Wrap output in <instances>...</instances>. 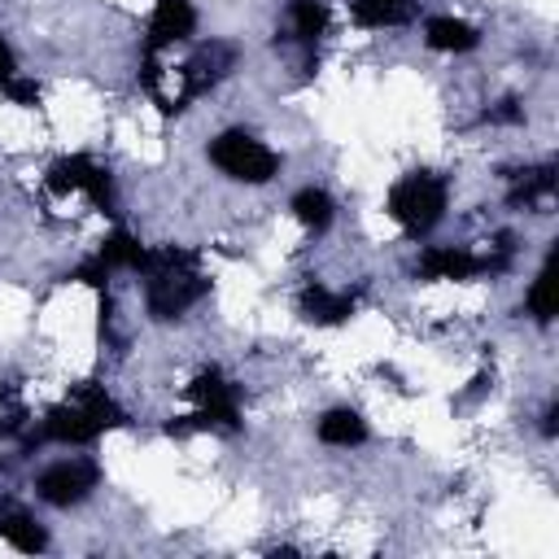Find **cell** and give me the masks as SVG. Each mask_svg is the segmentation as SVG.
Here are the masks:
<instances>
[{"label": "cell", "mask_w": 559, "mask_h": 559, "mask_svg": "<svg viewBox=\"0 0 559 559\" xmlns=\"http://www.w3.org/2000/svg\"><path fill=\"white\" fill-rule=\"evenodd\" d=\"M0 92H4L13 105H22V109H35V105H39V83H35V79H26V74H13Z\"/></svg>", "instance_id": "obj_21"}, {"label": "cell", "mask_w": 559, "mask_h": 559, "mask_svg": "<svg viewBox=\"0 0 559 559\" xmlns=\"http://www.w3.org/2000/svg\"><path fill=\"white\" fill-rule=\"evenodd\" d=\"M528 310L537 323H550L555 319V275H550V262L537 271L533 288H528Z\"/></svg>", "instance_id": "obj_20"}, {"label": "cell", "mask_w": 559, "mask_h": 559, "mask_svg": "<svg viewBox=\"0 0 559 559\" xmlns=\"http://www.w3.org/2000/svg\"><path fill=\"white\" fill-rule=\"evenodd\" d=\"M297 310L306 323H319V328H332V323H345L354 314V293H332L328 284L310 280L301 293H297Z\"/></svg>", "instance_id": "obj_10"}, {"label": "cell", "mask_w": 559, "mask_h": 559, "mask_svg": "<svg viewBox=\"0 0 559 559\" xmlns=\"http://www.w3.org/2000/svg\"><path fill=\"white\" fill-rule=\"evenodd\" d=\"M328 0H293L288 4V35L297 39V44H319L323 35H328Z\"/></svg>", "instance_id": "obj_15"}, {"label": "cell", "mask_w": 559, "mask_h": 559, "mask_svg": "<svg viewBox=\"0 0 559 559\" xmlns=\"http://www.w3.org/2000/svg\"><path fill=\"white\" fill-rule=\"evenodd\" d=\"M13 74H17V61H13V48H9V44H4V35H0V87H4V83H9Z\"/></svg>", "instance_id": "obj_23"}, {"label": "cell", "mask_w": 559, "mask_h": 559, "mask_svg": "<svg viewBox=\"0 0 559 559\" xmlns=\"http://www.w3.org/2000/svg\"><path fill=\"white\" fill-rule=\"evenodd\" d=\"M288 210H293V218H297L306 231H328L332 218H336V201H332L323 188H301V192H293Z\"/></svg>", "instance_id": "obj_16"}, {"label": "cell", "mask_w": 559, "mask_h": 559, "mask_svg": "<svg viewBox=\"0 0 559 559\" xmlns=\"http://www.w3.org/2000/svg\"><path fill=\"white\" fill-rule=\"evenodd\" d=\"M419 13V0H349V17L362 31H384V26H406Z\"/></svg>", "instance_id": "obj_11"}, {"label": "cell", "mask_w": 559, "mask_h": 559, "mask_svg": "<svg viewBox=\"0 0 559 559\" xmlns=\"http://www.w3.org/2000/svg\"><path fill=\"white\" fill-rule=\"evenodd\" d=\"M424 44L437 52H472L480 44V31L463 17H428L424 22Z\"/></svg>", "instance_id": "obj_12"}, {"label": "cell", "mask_w": 559, "mask_h": 559, "mask_svg": "<svg viewBox=\"0 0 559 559\" xmlns=\"http://www.w3.org/2000/svg\"><path fill=\"white\" fill-rule=\"evenodd\" d=\"M485 271V253H472V249H454V245H432L419 253L415 262V275L419 280H472Z\"/></svg>", "instance_id": "obj_9"}, {"label": "cell", "mask_w": 559, "mask_h": 559, "mask_svg": "<svg viewBox=\"0 0 559 559\" xmlns=\"http://www.w3.org/2000/svg\"><path fill=\"white\" fill-rule=\"evenodd\" d=\"M485 118H489V122H520V118H524V109H520L515 100H498V105H493Z\"/></svg>", "instance_id": "obj_22"}, {"label": "cell", "mask_w": 559, "mask_h": 559, "mask_svg": "<svg viewBox=\"0 0 559 559\" xmlns=\"http://www.w3.org/2000/svg\"><path fill=\"white\" fill-rule=\"evenodd\" d=\"M144 306L157 323L166 319H179L188 306H197L205 293H210V275L201 271V258L192 249H148L144 266Z\"/></svg>", "instance_id": "obj_1"}, {"label": "cell", "mask_w": 559, "mask_h": 559, "mask_svg": "<svg viewBox=\"0 0 559 559\" xmlns=\"http://www.w3.org/2000/svg\"><path fill=\"white\" fill-rule=\"evenodd\" d=\"M100 432H105V428L96 424V415H92V411H87L79 397H66V402L48 406V415H44V424H39L35 441H57V445H92Z\"/></svg>", "instance_id": "obj_7"}, {"label": "cell", "mask_w": 559, "mask_h": 559, "mask_svg": "<svg viewBox=\"0 0 559 559\" xmlns=\"http://www.w3.org/2000/svg\"><path fill=\"white\" fill-rule=\"evenodd\" d=\"M70 397H79V402H83V406H87V411L96 415V424H100L105 432H109V428H122V424H127L122 406H118V402H114V397H109V393H105V389H100L96 380H83V384H74V389H70Z\"/></svg>", "instance_id": "obj_19"}, {"label": "cell", "mask_w": 559, "mask_h": 559, "mask_svg": "<svg viewBox=\"0 0 559 559\" xmlns=\"http://www.w3.org/2000/svg\"><path fill=\"white\" fill-rule=\"evenodd\" d=\"M210 162L236 183H266V179L280 175V153L271 144H262L258 135L240 131V127L210 140Z\"/></svg>", "instance_id": "obj_4"}, {"label": "cell", "mask_w": 559, "mask_h": 559, "mask_svg": "<svg viewBox=\"0 0 559 559\" xmlns=\"http://www.w3.org/2000/svg\"><path fill=\"white\" fill-rule=\"evenodd\" d=\"M384 210L406 236H428L445 218V179L432 170H411L389 188Z\"/></svg>", "instance_id": "obj_3"}, {"label": "cell", "mask_w": 559, "mask_h": 559, "mask_svg": "<svg viewBox=\"0 0 559 559\" xmlns=\"http://www.w3.org/2000/svg\"><path fill=\"white\" fill-rule=\"evenodd\" d=\"M550 192H555V166H533V170H524V175L511 183L507 201H511V205H546Z\"/></svg>", "instance_id": "obj_18"}, {"label": "cell", "mask_w": 559, "mask_h": 559, "mask_svg": "<svg viewBox=\"0 0 559 559\" xmlns=\"http://www.w3.org/2000/svg\"><path fill=\"white\" fill-rule=\"evenodd\" d=\"M144 258H148V249H144L131 231H109V236L100 240V253H96V262H100L105 271H140Z\"/></svg>", "instance_id": "obj_17"}, {"label": "cell", "mask_w": 559, "mask_h": 559, "mask_svg": "<svg viewBox=\"0 0 559 559\" xmlns=\"http://www.w3.org/2000/svg\"><path fill=\"white\" fill-rule=\"evenodd\" d=\"M0 537H4L9 546L26 550V555H35V550H44V546H48L44 528L35 524V515H31V511H22L17 502H0Z\"/></svg>", "instance_id": "obj_13"}, {"label": "cell", "mask_w": 559, "mask_h": 559, "mask_svg": "<svg viewBox=\"0 0 559 559\" xmlns=\"http://www.w3.org/2000/svg\"><path fill=\"white\" fill-rule=\"evenodd\" d=\"M96 480H100V467L92 459H61L35 476V493L48 507H79L96 489Z\"/></svg>", "instance_id": "obj_6"}, {"label": "cell", "mask_w": 559, "mask_h": 559, "mask_svg": "<svg viewBox=\"0 0 559 559\" xmlns=\"http://www.w3.org/2000/svg\"><path fill=\"white\" fill-rule=\"evenodd\" d=\"M192 26H197V9L188 0H157L153 17H148V31H144V57H157L162 48L188 39Z\"/></svg>", "instance_id": "obj_8"}, {"label": "cell", "mask_w": 559, "mask_h": 559, "mask_svg": "<svg viewBox=\"0 0 559 559\" xmlns=\"http://www.w3.org/2000/svg\"><path fill=\"white\" fill-rule=\"evenodd\" d=\"M48 192L57 197H70V192H83L100 214H118V197H114V179L105 166H96L92 157L74 153V157H57L48 166Z\"/></svg>", "instance_id": "obj_5"}, {"label": "cell", "mask_w": 559, "mask_h": 559, "mask_svg": "<svg viewBox=\"0 0 559 559\" xmlns=\"http://www.w3.org/2000/svg\"><path fill=\"white\" fill-rule=\"evenodd\" d=\"M188 397L197 402V411L183 415V419H175L166 428L170 437H188V432H240V389L218 367L197 371L192 384H188Z\"/></svg>", "instance_id": "obj_2"}, {"label": "cell", "mask_w": 559, "mask_h": 559, "mask_svg": "<svg viewBox=\"0 0 559 559\" xmlns=\"http://www.w3.org/2000/svg\"><path fill=\"white\" fill-rule=\"evenodd\" d=\"M319 441L323 445H362L367 441V419L358 415V411H349V406H336V411H328L323 419H319Z\"/></svg>", "instance_id": "obj_14"}]
</instances>
